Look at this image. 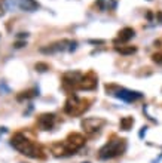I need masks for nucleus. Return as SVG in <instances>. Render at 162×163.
I'll use <instances>...</instances> for the list:
<instances>
[{
  "instance_id": "1",
  "label": "nucleus",
  "mask_w": 162,
  "mask_h": 163,
  "mask_svg": "<svg viewBox=\"0 0 162 163\" xmlns=\"http://www.w3.org/2000/svg\"><path fill=\"white\" fill-rule=\"evenodd\" d=\"M11 144L16 151H20L24 156H28L31 159H45V154L42 151V148L39 145H36L31 140H28L22 132L14 133L11 138Z\"/></svg>"
},
{
  "instance_id": "2",
  "label": "nucleus",
  "mask_w": 162,
  "mask_h": 163,
  "mask_svg": "<svg viewBox=\"0 0 162 163\" xmlns=\"http://www.w3.org/2000/svg\"><path fill=\"white\" fill-rule=\"evenodd\" d=\"M89 108V101L82 99L78 95H70L64 104V111L69 116H82Z\"/></svg>"
},
{
  "instance_id": "3",
  "label": "nucleus",
  "mask_w": 162,
  "mask_h": 163,
  "mask_svg": "<svg viewBox=\"0 0 162 163\" xmlns=\"http://www.w3.org/2000/svg\"><path fill=\"white\" fill-rule=\"evenodd\" d=\"M125 148H126L125 140H113V141H109L104 147L100 148L98 156L100 159H113L116 156L124 154Z\"/></svg>"
},
{
  "instance_id": "4",
  "label": "nucleus",
  "mask_w": 162,
  "mask_h": 163,
  "mask_svg": "<svg viewBox=\"0 0 162 163\" xmlns=\"http://www.w3.org/2000/svg\"><path fill=\"white\" fill-rule=\"evenodd\" d=\"M85 141H86V140H85V136H83L82 133H79V132H72V133L65 138L64 145H65L67 151L72 154V153H74V151H78L79 148H82L83 145H85Z\"/></svg>"
},
{
  "instance_id": "5",
  "label": "nucleus",
  "mask_w": 162,
  "mask_h": 163,
  "mask_svg": "<svg viewBox=\"0 0 162 163\" xmlns=\"http://www.w3.org/2000/svg\"><path fill=\"white\" fill-rule=\"evenodd\" d=\"M104 123L106 122L103 119H100V117H88V119L82 120V127H83L85 133L94 135V133H97L101 127L104 126Z\"/></svg>"
},
{
  "instance_id": "6",
  "label": "nucleus",
  "mask_w": 162,
  "mask_h": 163,
  "mask_svg": "<svg viewBox=\"0 0 162 163\" xmlns=\"http://www.w3.org/2000/svg\"><path fill=\"white\" fill-rule=\"evenodd\" d=\"M72 42H73V40H67V39L58 40V42H55V43L49 45V46H46V48H42V49H40V52H43V54H57V52H64V50H70Z\"/></svg>"
},
{
  "instance_id": "7",
  "label": "nucleus",
  "mask_w": 162,
  "mask_h": 163,
  "mask_svg": "<svg viewBox=\"0 0 162 163\" xmlns=\"http://www.w3.org/2000/svg\"><path fill=\"white\" fill-rule=\"evenodd\" d=\"M82 77H83V74L80 71H67V73L63 74L61 80H63V85L65 88H73L74 89V88L79 86Z\"/></svg>"
},
{
  "instance_id": "8",
  "label": "nucleus",
  "mask_w": 162,
  "mask_h": 163,
  "mask_svg": "<svg viewBox=\"0 0 162 163\" xmlns=\"http://www.w3.org/2000/svg\"><path fill=\"white\" fill-rule=\"evenodd\" d=\"M97 83H98V82H97V76L91 71V73L85 74V76L82 77V80H80V83H79L78 89H80V91H92V89L97 88Z\"/></svg>"
},
{
  "instance_id": "9",
  "label": "nucleus",
  "mask_w": 162,
  "mask_h": 163,
  "mask_svg": "<svg viewBox=\"0 0 162 163\" xmlns=\"http://www.w3.org/2000/svg\"><path fill=\"white\" fill-rule=\"evenodd\" d=\"M37 125H39V127H40L42 131H49V129H52L54 125H55V114H54V113H45V114L39 116Z\"/></svg>"
},
{
  "instance_id": "10",
  "label": "nucleus",
  "mask_w": 162,
  "mask_h": 163,
  "mask_svg": "<svg viewBox=\"0 0 162 163\" xmlns=\"http://www.w3.org/2000/svg\"><path fill=\"white\" fill-rule=\"evenodd\" d=\"M117 98H121L124 101H128V102H132L135 99H140L143 97V93L140 92H132V91H126V89H117V92L115 93Z\"/></svg>"
},
{
  "instance_id": "11",
  "label": "nucleus",
  "mask_w": 162,
  "mask_h": 163,
  "mask_svg": "<svg viewBox=\"0 0 162 163\" xmlns=\"http://www.w3.org/2000/svg\"><path fill=\"white\" fill-rule=\"evenodd\" d=\"M134 36H135V31H134L131 27H125V28H122L121 31H119V36H117V39L115 40V43L117 45L119 42H121V43H125V42L131 40Z\"/></svg>"
},
{
  "instance_id": "12",
  "label": "nucleus",
  "mask_w": 162,
  "mask_h": 163,
  "mask_svg": "<svg viewBox=\"0 0 162 163\" xmlns=\"http://www.w3.org/2000/svg\"><path fill=\"white\" fill-rule=\"evenodd\" d=\"M18 5L22 11H28V12H33L39 7L36 0H18Z\"/></svg>"
},
{
  "instance_id": "13",
  "label": "nucleus",
  "mask_w": 162,
  "mask_h": 163,
  "mask_svg": "<svg viewBox=\"0 0 162 163\" xmlns=\"http://www.w3.org/2000/svg\"><path fill=\"white\" fill-rule=\"evenodd\" d=\"M116 49V52H119L121 55H132V54H135L137 52V48L135 46H116L115 48Z\"/></svg>"
},
{
  "instance_id": "14",
  "label": "nucleus",
  "mask_w": 162,
  "mask_h": 163,
  "mask_svg": "<svg viewBox=\"0 0 162 163\" xmlns=\"http://www.w3.org/2000/svg\"><path fill=\"white\" fill-rule=\"evenodd\" d=\"M119 125H121V129L122 131H130L131 127H132V125H134V119L130 117V116H128V117H122Z\"/></svg>"
},
{
  "instance_id": "15",
  "label": "nucleus",
  "mask_w": 162,
  "mask_h": 163,
  "mask_svg": "<svg viewBox=\"0 0 162 163\" xmlns=\"http://www.w3.org/2000/svg\"><path fill=\"white\" fill-rule=\"evenodd\" d=\"M36 95H39L36 89H31V91H27V92H21L20 95H18V101L28 99V98H33V97H36Z\"/></svg>"
},
{
  "instance_id": "16",
  "label": "nucleus",
  "mask_w": 162,
  "mask_h": 163,
  "mask_svg": "<svg viewBox=\"0 0 162 163\" xmlns=\"http://www.w3.org/2000/svg\"><path fill=\"white\" fill-rule=\"evenodd\" d=\"M34 68H36V71H39V73H45V71L49 70V65L46 62H36Z\"/></svg>"
},
{
  "instance_id": "17",
  "label": "nucleus",
  "mask_w": 162,
  "mask_h": 163,
  "mask_svg": "<svg viewBox=\"0 0 162 163\" xmlns=\"http://www.w3.org/2000/svg\"><path fill=\"white\" fill-rule=\"evenodd\" d=\"M106 0H97L95 2V7H97V11L98 12H103V11H106Z\"/></svg>"
},
{
  "instance_id": "18",
  "label": "nucleus",
  "mask_w": 162,
  "mask_h": 163,
  "mask_svg": "<svg viewBox=\"0 0 162 163\" xmlns=\"http://www.w3.org/2000/svg\"><path fill=\"white\" fill-rule=\"evenodd\" d=\"M152 59H153L156 64H162V50H161V52L153 54V55H152Z\"/></svg>"
},
{
  "instance_id": "19",
  "label": "nucleus",
  "mask_w": 162,
  "mask_h": 163,
  "mask_svg": "<svg viewBox=\"0 0 162 163\" xmlns=\"http://www.w3.org/2000/svg\"><path fill=\"white\" fill-rule=\"evenodd\" d=\"M116 0H109L107 2V5H106V9H109V11H113L115 7H116Z\"/></svg>"
},
{
  "instance_id": "20",
  "label": "nucleus",
  "mask_w": 162,
  "mask_h": 163,
  "mask_svg": "<svg viewBox=\"0 0 162 163\" xmlns=\"http://www.w3.org/2000/svg\"><path fill=\"white\" fill-rule=\"evenodd\" d=\"M14 46H15L16 49H21V48H24V46H27V43H25V42H22V40H21V42H16V43H15Z\"/></svg>"
},
{
  "instance_id": "21",
  "label": "nucleus",
  "mask_w": 162,
  "mask_h": 163,
  "mask_svg": "<svg viewBox=\"0 0 162 163\" xmlns=\"http://www.w3.org/2000/svg\"><path fill=\"white\" fill-rule=\"evenodd\" d=\"M89 43H94V45H103L104 40H89Z\"/></svg>"
},
{
  "instance_id": "22",
  "label": "nucleus",
  "mask_w": 162,
  "mask_h": 163,
  "mask_svg": "<svg viewBox=\"0 0 162 163\" xmlns=\"http://www.w3.org/2000/svg\"><path fill=\"white\" fill-rule=\"evenodd\" d=\"M27 36H28L27 33H20L18 34V39H24V37H27Z\"/></svg>"
},
{
  "instance_id": "23",
  "label": "nucleus",
  "mask_w": 162,
  "mask_h": 163,
  "mask_svg": "<svg viewBox=\"0 0 162 163\" xmlns=\"http://www.w3.org/2000/svg\"><path fill=\"white\" fill-rule=\"evenodd\" d=\"M156 16H158V19H159V22L162 24V12H158V13H156Z\"/></svg>"
},
{
  "instance_id": "24",
  "label": "nucleus",
  "mask_w": 162,
  "mask_h": 163,
  "mask_svg": "<svg viewBox=\"0 0 162 163\" xmlns=\"http://www.w3.org/2000/svg\"><path fill=\"white\" fill-rule=\"evenodd\" d=\"M3 15H5V9H3L2 3H0V16H3Z\"/></svg>"
},
{
  "instance_id": "25",
  "label": "nucleus",
  "mask_w": 162,
  "mask_h": 163,
  "mask_svg": "<svg viewBox=\"0 0 162 163\" xmlns=\"http://www.w3.org/2000/svg\"><path fill=\"white\" fill-rule=\"evenodd\" d=\"M146 16H147V19H149V21H152V18H153V13H152V12H147V15H146Z\"/></svg>"
},
{
  "instance_id": "26",
  "label": "nucleus",
  "mask_w": 162,
  "mask_h": 163,
  "mask_svg": "<svg viewBox=\"0 0 162 163\" xmlns=\"http://www.w3.org/2000/svg\"><path fill=\"white\" fill-rule=\"evenodd\" d=\"M146 129H147V127H143V129H141V132H140V136H143L144 133H146Z\"/></svg>"
},
{
  "instance_id": "27",
  "label": "nucleus",
  "mask_w": 162,
  "mask_h": 163,
  "mask_svg": "<svg viewBox=\"0 0 162 163\" xmlns=\"http://www.w3.org/2000/svg\"><path fill=\"white\" fill-rule=\"evenodd\" d=\"M86 163H88V162H86Z\"/></svg>"
}]
</instances>
